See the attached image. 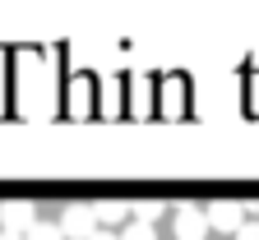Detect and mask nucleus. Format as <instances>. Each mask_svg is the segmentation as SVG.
<instances>
[{"mask_svg":"<svg viewBox=\"0 0 259 240\" xmlns=\"http://www.w3.org/2000/svg\"><path fill=\"white\" fill-rule=\"evenodd\" d=\"M60 231H65V240H93L97 235V213L88 203H70L60 213Z\"/></svg>","mask_w":259,"mask_h":240,"instance_id":"f257e3e1","label":"nucleus"},{"mask_svg":"<svg viewBox=\"0 0 259 240\" xmlns=\"http://www.w3.org/2000/svg\"><path fill=\"white\" fill-rule=\"evenodd\" d=\"M32 226H37V208L23 199H10V203H0V231H10V235H28Z\"/></svg>","mask_w":259,"mask_h":240,"instance_id":"f03ea898","label":"nucleus"},{"mask_svg":"<svg viewBox=\"0 0 259 240\" xmlns=\"http://www.w3.org/2000/svg\"><path fill=\"white\" fill-rule=\"evenodd\" d=\"M213 226H208V208H190L181 203L176 208V240H204Z\"/></svg>","mask_w":259,"mask_h":240,"instance_id":"7ed1b4c3","label":"nucleus"},{"mask_svg":"<svg viewBox=\"0 0 259 240\" xmlns=\"http://www.w3.org/2000/svg\"><path fill=\"white\" fill-rule=\"evenodd\" d=\"M208 226L213 231H227V235H236L241 226H245V208H241V203H213V208H208Z\"/></svg>","mask_w":259,"mask_h":240,"instance_id":"20e7f679","label":"nucleus"},{"mask_svg":"<svg viewBox=\"0 0 259 240\" xmlns=\"http://www.w3.org/2000/svg\"><path fill=\"white\" fill-rule=\"evenodd\" d=\"M93 213H97V222H102V226H120V222H135V217H130L135 208H130V203H116V199H107V203H93Z\"/></svg>","mask_w":259,"mask_h":240,"instance_id":"39448f33","label":"nucleus"},{"mask_svg":"<svg viewBox=\"0 0 259 240\" xmlns=\"http://www.w3.org/2000/svg\"><path fill=\"white\" fill-rule=\"evenodd\" d=\"M120 240H157V231H153L148 222H125V231H120Z\"/></svg>","mask_w":259,"mask_h":240,"instance_id":"423d86ee","label":"nucleus"},{"mask_svg":"<svg viewBox=\"0 0 259 240\" xmlns=\"http://www.w3.org/2000/svg\"><path fill=\"white\" fill-rule=\"evenodd\" d=\"M28 240H65V231H60V222H37L28 231Z\"/></svg>","mask_w":259,"mask_h":240,"instance_id":"0eeeda50","label":"nucleus"},{"mask_svg":"<svg viewBox=\"0 0 259 240\" xmlns=\"http://www.w3.org/2000/svg\"><path fill=\"white\" fill-rule=\"evenodd\" d=\"M157 217H162V203H153V199H144V203H135V222H148V226H153Z\"/></svg>","mask_w":259,"mask_h":240,"instance_id":"6e6552de","label":"nucleus"},{"mask_svg":"<svg viewBox=\"0 0 259 240\" xmlns=\"http://www.w3.org/2000/svg\"><path fill=\"white\" fill-rule=\"evenodd\" d=\"M232 240H259V222H245V226H241Z\"/></svg>","mask_w":259,"mask_h":240,"instance_id":"1a4fd4ad","label":"nucleus"},{"mask_svg":"<svg viewBox=\"0 0 259 240\" xmlns=\"http://www.w3.org/2000/svg\"><path fill=\"white\" fill-rule=\"evenodd\" d=\"M93 240H120V235H111V231H97V235H93Z\"/></svg>","mask_w":259,"mask_h":240,"instance_id":"9d476101","label":"nucleus"},{"mask_svg":"<svg viewBox=\"0 0 259 240\" xmlns=\"http://www.w3.org/2000/svg\"><path fill=\"white\" fill-rule=\"evenodd\" d=\"M0 240H28V235H10V231H0Z\"/></svg>","mask_w":259,"mask_h":240,"instance_id":"9b49d317","label":"nucleus"}]
</instances>
